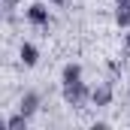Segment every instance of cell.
<instances>
[{"label":"cell","mask_w":130,"mask_h":130,"mask_svg":"<svg viewBox=\"0 0 130 130\" xmlns=\"http://www.w3.org/2000/svg\"><path fill=\"white\" fill-rule=\"evenodd\" d=\"M91 100V91L85 82H73V85H64V103L73 106V109H82L85 103Z\"/></svg>","instance_id":"6da1fadb"},{"label":"cell","mask_w":130,"mask_h":130,"mask_svg":"<svg viewBox=\"0 0 130 130\" xmlns=\"http://www.w3.org/2000/svg\"><path fill=\"white\" fill-rule=\"evenodd\" d=\"M115 97V88H112V82H100L97 88H91V103L97 106V109H106L109 103Z\"/></svg>","instance_id":"7a4b0ae2"},{"label":"cell","mask_w":130,"mask_h":130,"mask_svg":"<svg viewBox=\"0 0 130 130\" xmlns=\"http://www.w3.org/2000/svg\"><path fill=\"white\" fill-rule=\"evenodd\" d=\"M27 21L36 24V27H48V21H52L48 6H45V3H30V6H27Z\"/></svg>","instance_id":"3957f363"},{"label":"cell","mask_w":130,"mask_h":130,"mask_svg":"<svg viewBox=\"0 0 130 130\" xmlns=\"http://www.w3.org/2000/svg\"><path fill=\"white\" fill-rule=\"evenodd\" d=\"M18 112H21V115H27V118H33V115L39 112V94L27 91V94L21 97V103H18Z\"/></svg>","instance_id":"277c9868"},{"label":"cell","mask_w":130,"mask_h":130,"mask_svg":"<svg viewBox=\"0 0 130 130\" xmlns=\"http://www.w3.org/2000/svg\"><path fill=\"white\" fill-rule=\"evenodd\" d=\"M18 58H21L24 67H36V64H39V52H36V45H30V42H21Z\"/></svg>","instance_id":"5b68a950"},{"label":"cell","mask_w":130,"mask_h":130,"mask_svg":"<svg viewBox=\"0 0 130 130\" xmlns=\"http://www.w3.org/2000/svg\"><path fill=\"white\" fill-rule=\"evenodd\" d=\"M73 82H82V67L70 61V64L64 67V85H73Z\"/></svg>","instance_id":"8992f818"},{"label":"cell","mask_w":130,"mask_h":130,"mask_svg":"<svg viewBox=\"0 0 130 130\" xmlns=\"http://www.w3.org/2000/svg\"><path fill=\"white\" fill-rule=\"evenodd\" d=\"M115 24H118V27H130V3H118V9H115Z\"/></svg>","instance_id":"52a82bcc"},{"label":"cell","mask_w":130,"mask_h":130,"mask_svg":"<svg viewBox=\"0 0 130 130\" xmlns=\"http://www.w3.org/2000/svg\"><path fill=\"white\" fill-rule=\"evenodd\" d=\"M6 127H9V130H27V115H21V112L12 115V118L6 121Z\"/></svg>","instance_id":"ba28073f"},{"label":"cell","mask_w":130,"mask_h":130,"mask_svg":"<svg viewBox=\"0 0 130 130\" xmlns=\"http://www.w3.org/2000/svg\"><path fill=\"white\" fill-rule=\"evenodd\" d=\"M52 3H55V6H67L70 0H52Z\"/></svg>","instance_id":"9c48e42d"},{"label":"cell","mask_w":130,"mask_h":130,"mask_svg":"<svg viewBox=\"0 0 130 130\" xmlns=\"http://www.w3.org/2000/svg\"><path fill=\"white\" fill-rule=\"evenodd\" d=\"M15 3H18V0H6V9H12V6H15Z\"/></svg>","instance_id":"30bf717a"},{"label":"cell","mask_w":130,"mask_h":130,"mask_svg":"<svg viewBox=\"0 0 130 130\" xmlns=\"http://www.w3.org/2000/svg\"><path fill=\"white\" fill-rule=\"evenodd\" d=\"M124 42H127V48H130V33H127V36H124Z\"/></svg>","instance_id":"8fae6325"},{"label":"cell","mask_w":130,"mask_h":130,"mask_svg":"<svg viewBox=\"0 0 130 130\" xmlns=\"http://www.w3.org/2000/svg\"><path fill=\"white\" fill-rule=\"evenodd\" d=\"M115 3H130V0H115Z\"/></svg>","instance_id":"7c38bea8"}]
</instances>
